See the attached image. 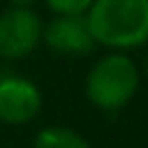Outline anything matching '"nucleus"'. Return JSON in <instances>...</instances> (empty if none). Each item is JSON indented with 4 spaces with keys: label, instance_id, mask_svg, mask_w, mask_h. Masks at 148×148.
I'll return each mask as SVG.
<instances>
[{
    "label": "nucleus",
    "instance_id": "nucleus-3",
    "mask_svg": "<svg viewBox=\"0 0 148 148\" xmlns=\"http://www.w3.org/2000/svg\"><path fill=\"white\" fill-rule=\"evenodd\" d=\"M42 18L30 7H14L0 14V58L18 60L35 51L42 39Z\"/></svg>",
    "mask_w": 148,
    "mask_h": 148
},
{
    "label": "nucleus",
    "instance_id": "nucleus-7",
    "mask_svg": "<svg viewBox=\"0 0 148 148\" xmlns=\"http://www.w3.org/2000/svg\"><path fill=\"white\" fill-rule=\"evenodd\" d=\"M49 9H53L56 14H65V16H72V14H86L88 7L92 5V0H44Z\"/></svg>",
    "mask_w": 148,
    "mask_h": 148
},
{
    "label": "nucleus",
    "instance_id": "nucleus-2",
    "mask_svg": "<svg viewBox=\"0 0 148 148\" xmlns=\"http://www.w3.org/2000/svg\"><path fill=\"white\" fill-rule=\"evenodd\" d=\"M139 88V69L125 53L104 56L92 65L86 76V95L88 99L104 109L118 111L134 97Z\"/></svg>",
    "mask_w": 148,
    "mask_h": 148
},
{
    "label": "nucleus",
    "instance_id": "nucleus-5",
    "mask_svg": "<svg viewBox=\"0 0 148 148\" xmlns=\"http://www.w3.org/2000/svg\"><path fill=\"white\" fill-rule=\"evenodd\" d=\"M42 37L49 49L65 56H86L95 49V39L88 28L86 14H58V18L42 28Z\"/></svg>",
    "mask_w": 148,
    "mask_h": 148
},
{
    "label": "nucleus",
    "instance_id": "nucleus-4",
    "mask_svg": "<svg viewBox=\"0 0 148 148\" xmlns=\"http://www.w3.org/2000/svg\"><path fill=\"white\" fill-rule=\"evenodd\" d=\"M42 109L39 88L23 76L0 79V120L9 125L30 123Z\"/></svg>",
    "mask_w": 148,
    "mask_h": 148
},
{
    "label": "nucleus",
    "instance_id": "nucleus-1",
    "mask_svg": "<svg viewBox=\"0 0 148 148\" xmlns=\"http://www.w3.org/2000/svg\"><path fill=\"white\" fill-rule=\"evenodd\" d=\"M86 21L95 44L130 51L148 42V0H92Z\"/></svg>",
    "mask_w": 148,
    "mask_h": 148
},
{
    "label": "nucleus",
    "instance_id": "nucleus-6",
    "mask_svg": "<svg viewBox=\"0 0 148 148\" xmlns=\"http://www.w3.org/2000/svg\"><path fill=\"white\" fill-rule=\"evenodd\" d=\"M35 148H90V143L69 127H44L35 136Z\"/></svg>",
    "mask_w": 148,
    "mask_h": 148
},
{
    "label": "nucleus",
    "instance_id": "nucleus-9",
    "mask_svg": "<svg viewBox=\"0 0 148 148\" xmlns=\"http://www.w3.org/2000/svg\"><path fill=\"white\" fill-rule=\"evenodd\" d=\"M146 74H148V56H146Z\"/></svg>",
    "mask_w": 148,
    "mask_h": 148
},
{
    "label": "nucleus",
    "instance_id": "nucleus-8",
    "mask_svg": "<svg viewBox=\"0 0 148 148\" xmlns=\"http://www.w3.org/2000/svg\"><path fill=\"white\" fill-rule=\"evenodd\" d=\"M9 2H12L14 7H30L35 0H9Z\"/></svg>",
    "mask_w": 148,
    "mask_h": 148
}]
</instances>
